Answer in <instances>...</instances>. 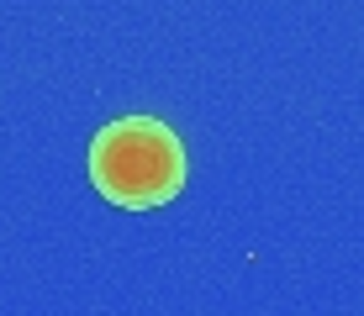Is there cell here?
Segmentation results:
<instances>
[{
	"mask_svg": "<svg viewBox=\"0 0 364 316\" xmlns=\"http://www.w3.org/2000/svg\"><path fill=\"white\" fill-rule=\"evenodd\" d=\"M90 180L122 211H159L185 190V148L159 116H122L90 137Z\"/></svg>",
	"mask_w": 364,
	"mask_h": 316,
	"instance_id": "obj_1",
	"label": "cell"
}]
</instances>
